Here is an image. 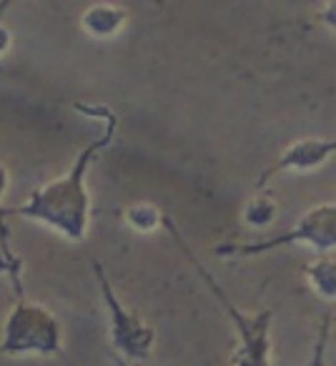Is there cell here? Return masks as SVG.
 I'll list each match as a JSON object with an SVG mask.
<instances>
[{"mask_svg":"<svg viewBox=\"0 0 336 366\" xmlns=\"http://www.w3.org/2000/svg\"><path fill=\"white\" fill-rule=\"evenodd\" d=\"M6 189H8V171H6V166L0 163V199H3Z\"/></svg>","mask_w":336,"mask_h":366,"instance_id":"cell-11","label":"cell"},{"mask_svg":"<svg viewBox=\"0 0 336 366\" xmlns=\"http://www.w3.org/2000/svg\"><path fill=\"white\" fill-rule=\"evenodd\" d=\"M311 244L321 254H331L336 246V206L334 204H321L314 206L299 224L291 231L271 239L256 241V244H244V246H224L219 249V254L229 256H256L266 254L274 249H286V246H301Z\"/></svg>","mask_w":336,"mask_h":366,"instance_id":"cell-4","label":"cell"},{"mask_svg":"<svg viewBox=\"0 0 336 366\" xmlns=\"http://www.w3.org/2000/svg\"><path fill=\"white\" fill-rule=\"evenodd\" d=\"M306 276H309L311 286H314L319 296H326V299H334L336 296V271L331 254L326 259H319L316 264H311L306 269Z\"/></svg>","mask_w":336,"mask_h":366,"instance_id":"cell-8","label":"cell"},{"mask_svg":"<svg viewBox=\"0 0 336 366\" xmlns=\"http://www.w3.org/2000/svg\"><path fill=\"white\" fill-rule=\"evenodd\" d=\"M334 138H304V141L291 143L279 156V161L271 163V168H266L264 176L256 183V189H264L279 171H311V168H319L321 163H326L334 156Z\"/></svg>","mask_w":336,"mask_h":366,"instance_id":"cell-6","label":"cell"},{"mask_svg":"<svg viewBox=\"0 0 336 366\" xmlns=\"http://www.w3.org/2000/svg\"><path fill=\"white\" fill-rule=\"evenodd\" d=\"M93 269H96L98 286H101V294L108 304V311H111V334L118 354L128 356V359H146L153 349V339H156L153 329L148 324H143L138 314H131L128 309H123V304L116 299L113 286L108 284L103 266L98 261H93Z\"/></svg>","mask_w":336,"mask_h":366,"instance_id":"cell-5","label":"cell"},{"mask_svg":"<svg viewBox=\"0 0 336 366\" xmlns=\"http://www.w3.org/2000/svg\"><path fill=\"white\" fill-rule=\"evenodd\" d=\"M126 221L138 231H151L163 221V214H158L153 206H131L126 211Z\"/></svg>","mask_w":336,"mask_h":366,"instance_id":"cell-10","label":"cell"},{"mask_svg":"<svg viewBox=\"0 0 336 366\" xmlns=\"http://www.w3.org/2000/svg\"><path fill=\"white\" fill-rule=\"evenodd\" d=\"M76 108L86 116L103 118V136L96 138L91 146H86L78 158L73 161L71 171L56 181L46 183L43 189H36L31 199L18 209H0V219L8 216H23V219L43 221L53 226L58 234H63L71 241H86L88 221H91V196L86 189V173L93 158L113 141L118 118L106 106H88V103H76Z\"/></svg>","mask_w":336,"mask_h":366,"instance_id":"cell-1","label":"cell"},{"mask_svg":"<svg viewBox=\"0 0 336 366\" xmlns=\"http://www.w3.org/2000/svg\"><path fill=\"white\" fill-rule=\"evenodd\" d=\"M244 219H246V224L256 226V229H264V226H269L271 221L276 219V204L269 199V196L259 194L249 206H246Z\"/></svg>","mask_w":336,"mask_h":366,"instance_id":"cell-9","label":"cell"},{"mask_svg":"<svg viewBox=\"0 0 336 366\" xmlns=\"http://www.w3.org/2000/svg\"><path fill=\"white\" fill-rule=\"evenodd\" d=\"M126 21V13L116 6H93L88 8V13L83 16V28H86L91 36L108 38L113 33H118V28Z\"/></svg>","mask_w":336,"mask_h":366,"instance_id":"cell-7","label":"cell"},{"mask_svg":"<svg viewBox=\"0 0 336 366\" xmlns=\"http://www.w3.org/2000/svg\"><path fill=\"white\" fill-rule=\"evenodd\" d=\"M161 224L166 226L168 231H171V236L176 239V244L184 249V254L189 256L191 264H194L196 271H199V276L206 281V284H209L211 294L219 299V304L224 306L226 314H229L231 321H234L236 331H239V349H236V354H234V366H271L269 329H271V316H274V314H271V309H264L261 314H244L241 309H236V306L229 301V296L221 291V286L216 284L214 276L206 271V266L194 256V251L189 249V244L181 239V234H179V229H176L174 221L168 219V216H163ZM329 331H331V311L324 316V321H321V326H319V339H316V346H314L311 366H324L326 339H329Z\"/></svg>","mask_w":336,"mask_h":366,"instance_id":"cell-2","label":"cell"},{"mask_svg":"<svg viewBox=\"0 0 336 366\" xmlns=\"http://www.w3.org/2000/svg\"><path fill=\"white\" fill-rule=\"evenodd\" d=\"M3 356H23V354H43V356H63L61 344V324L48 309L28 301H18L6 321L3 341H0Z\"/></svg>","mask_w":336,"mask_h":366,"instance_id":"cell-3","label":"cell"},{"mask_svg":"<svg viewBox=\"0 0 336 366\" xmlns=\"http://www.w3.org/2000/svg\"><path fill=\"white\" fill-rule=\"evenodd\" d=\"M118 366H128V364H126V361H123V359H121V356H118Z\"/></svg>","mask_w":336,"mask_h":366,"instance_id":"cell-12","label":"cell"}]
</instances>
